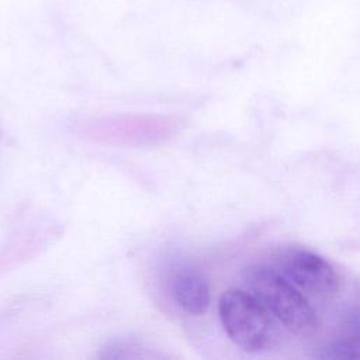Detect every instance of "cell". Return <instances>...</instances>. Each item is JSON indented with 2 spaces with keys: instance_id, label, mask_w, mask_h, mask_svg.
Listing matches in <instances>:
<instances>
[{
  "instance_id": "cell-1",
  "label": "cell",
  "mask_w": 360,
  "mask_h": 360,
  "mask_svg": "<svg viewBox=\"0 0 360 360\" xmlns=\"http://www.w3.org/2000/svg\"><path fill=\"white\" fill-rule=\"evenodd\" d=\"M243 280L248 291L285 329L301 338L311 336L318 330L316 312L281 273L264 264H252L245 269Z\"/></svg>"
},
{
  "instance_id": "cell-2",
  "label": "cell",
  "mask_w": 360,
  "mask_h": 360,
  "mask_svg": "<svg viewBox=\"0 0 360 360\" xmlns=\"http://www.w3.org/2000/svg\"><path fill=\"white\" fill-rule=\"evenodd\" d=\"M218 314L226 336L243 352H267L278 339L276 319L249 291L226 290L219 298Z\"/></svg>"
},
{
  "instance_id": "cell-3",
  "label": "cell",
  "mask_w": 360,
  "mask_h": 360,
  "mask_svg": "<svg viewBox=\"0 0 360 360\" xmlns=\"http://www.w3.org/2000/svg\"><path fill=\"white\" fill-rule=\"evenodd\" d=\"M277 264L284 277L312 295L328 297L338 288L339 278L332 264L308 249H287L277 257Z\"/></svg>"
},
{
  "instance_id": "cell-4",
  "label": "cell",
  "mask_w": 360,
  "mask_h": 360,
  "mask_svg": "<svg viewBox=\"0 0 360 360\" xmlns=\"http://www.w3.org/2000/svg\"><path fill=\"white\" fill-rule=\"evenodd\" d=\"M170 291L177 305L191 315H202L210 305L208 280L195 266H179L172 273Z\"/></svg>"
},
{
  "instance_id": "cell-5",
  "label": "cell",
  "mask_w": 360,
  "mask_h": 360,
  "mask_svg": "<svg viewBox=\"0 0 360 360\" xmlns=\"http://www.w3.org/2000/svg\"><path fill=\"white\" fill-rule=\"evenodd\" d=\"M321 359H360V335L345 333L316 354Z\"/></svg>"
}]
</instances>
